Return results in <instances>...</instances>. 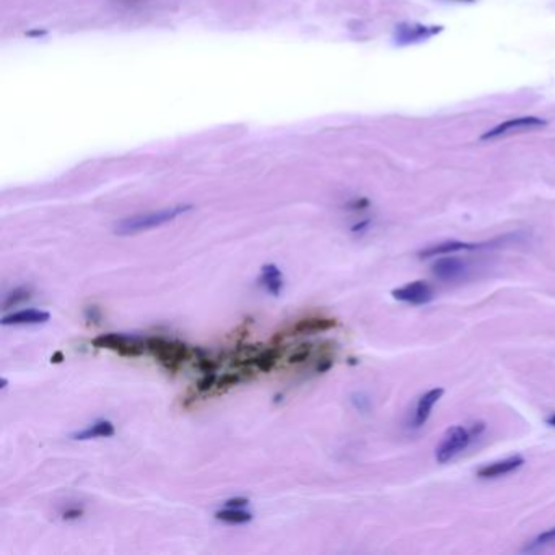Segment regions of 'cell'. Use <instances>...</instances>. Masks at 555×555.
Segmentation results:
<instances>
[{
	"mask_svg": "<svg viewBox=\"0 0 555 555\" xmlns=\"http://www.w3.org/2000/svg\"><path fill=\"white\" fill-rule=\"evenodd\" d=\"M127 2H129V0H127ZM132 2H134V0H132Z\"/></svg>",
	"mask_w": 555,
	"mask_h": 555,
	"instance_id": "30",
	"label": "cell"
},
{
	"mask_svg": "<svg viewBox=\"0 0 555 555\" xmlns=\"http://www.w3.org/2000/svg\"><path fill=\"white\" fill-rule=\"evenodd\" d=\"M93 347L96 349H110L116 353H119L121 357H141L145 351V343L139 341L135 337H127L122 334H100L98 337H95Z\"/></svg>",
	"mask_w": 555,
	"mask_h": 555,
	"instance_id": "4",
	"label": "cell"
},
{
	"mask_svg": "<svg viewBox=\"0 0 555 555\" xmlns=\"http://www.w3.org/2000/svg\"><path fill=\"white\" fill-rule=\"evenodd\" d=\"M545 422L549 425H552V427H555V414L549 415V417L545 419Z\"/></svg>",
	"mask_w": 555,
	"mask_h": 555,
	"instance_id": "28",
	"label": "cell"
},
{
	"mask_svg": "<svg viewBox=\"0 0 555 555\" xmlns=\"http://www.w3.org/2000/svg\"><path fill=\"white\" fill-rule=\"evenodd\" d=\"M81 516H83V510L81 508H69L62 513V520L66 521H72V520H79Z\"/></svg>",
	"mask_w": 555,
	"mask_h": 555,
	"instance_id": "24",
	"label": "cell"
},
{
	"mask_svg": "<svg viewBox=\"0 0 555 555\" xmlns=\"http://www.w3.org/2000/svg\"><path fill=\"white\" fill-rule=\"evenodd\" d=\"M143 343H145V349L170 374H178L182 364L194 355V351L189 349V345L178 343V341H168L165 337H147L143 339Z\"/></svg>",
	"mask_w": 555,
	"mask_h": 555,
	"instance_id": "2",
	"label": "cell"
},
{
	"mask_svg": "<svg viewBox=\"0 0 555 555\" xmlns=\"http://www.w3.org/2000/svg\"><path fill=\"white\" fill-rule=\"evenodd\" d=\"M443 394V388H432L419 397V401L415 404L414 417H412V425L415 428H420L427 424V420L430 419L434 411L435 404L442 399Z\"/></svg>",
	"mask_w": 555,
	"mask_h": 555,
	"instance_id": "10",
	"label": "cell"
},
{
	"mask_svg": "<svg viewBox=\"0 0 555 555\" xmlns=\"http://www.w3.org/2000/svg\"><path fill=\"white\" fill-rule=\"evenodd\" d=\"M458 2H467L469 4V2H474V0H458Z\"/></svg>",
	"mask_w": 555,
	"mask_h": 555,
	"instance_id": "29",
	"label": "cell"
},
{
	"mask_svg": "<svg viewBox=\"0 0 555 555\" xmlns=\"http://www.w3.org/2000/svg\"><path fill=\"white\" fill-rule=\"evenodd\" d=\"M545 124L547 122L544 119L536 118V116L513 118V119H508V121L498 124L492 131L485 132L484 135H482V141H492V139H498V137H510V135H515V134L536 131V129L544 127Z\"/></svg>",
	"mask_w": 555,
	"mask_h": 555,
	"instance_id": "5",
	"label": "cell"
},
{
	"mask_svg": "<svg viewBox=\"0 0 555 555\" xmlns=\"http://www.w3.org/2000/svg\"><path fill=\"white\" fill-rule=\"evenodd\" d=\"M215 384H217V374H215V372L204 374V376L196 384V389H197V393H209Z\"/></svg>",
	"mask_w": 555,
	"mask_h": 555,
	"instance_id": "19",
	"label": "cell"
},
{
	"mask_svg": "<svg viewBox=\"0 0 555 555\" xmlns=\"http://www.w3.org/2000/svg\"><path fill=\"white\" fill-rule=\"evenodd\" d=\"M281 357H282V347L281 345L267 347L261 352L252 355V366H256L261 372H271Z\"/></svg>",
	"mask_w": 555,
	"mask_h": 555,
	"instance_id": "13",
	"label": "cell"
},
{
	"mask_svg": "<svg viewBox=\"0 0 555 555\" xmlns=\"http://www.w3.org/2000/svg\"><path fill=\"white\" fill-rule=\"evenodd\" d=\"M552 544H555V526L554 528H551V529H547L544 533L536 536L533 541H529V543L525 545L523 552H537V551L544 549L547 545Z\"/></svg>",
	"mask_w": 555,
	"mask_h": 555,
	"instance_id": "17",
	"label": "cell"
},
{
	"mask_svg": "<svg viewBox=\"0 0 555 555\" xmlns=\"http://www.w3.org/2000/svg\"><path fill=\"white\" fill-rule=\"evenodd\" d=\"M436 31H440V28L436 27V28H427V27H409V28H401V33H399V41H404V42H412V41H420L422 38H428V36H432L434 33Z\"/></svg>",
	"mask_w": 555,
	"mask_h": 555,
	"instance_id": "16",
	"label": "cell"
},
{
	"mask_svg": "<svg viewBox=\"0 0 555 555\" xmlns=\"http://www.w3.org/2000/svg\"><path fill=\"white\" fill-rule=\"evenodd\" d=\"M368 205H370L368 199H358V201L351 202L349 209H352V211H365Z\"/></svg>",
	"mask_w": 555,
	"mask_h": 555,
	"instance_id": "26",
	"label": "cell"
},
{
	"mask_svg": "<svg viewBox=\"0 0 555 555\" xmlns=\"http://www.w3.org/2000/svg\"><path fill=\"white\" fill-rule=\"evenodd\" d=\"M30 298V289H27V287H19V289L12 290V292L7 295V298H5L4 303H2V310H11V308H15V306H19V304H21L23 302H28Z\"/></svg>",
	"mask_w": 555,
	"mask_h": 555,
	"instance_id": "18",
	"label": "cell"
},
{
	"mask_svg": "<svg viewBox=\"0 0 555 555\" xmlns=\"http://www.w3.org/2000/svg\"><path fill=\"white\" fill-rule=\"evenodd\" d=\"M337 324L339 321L334 318L312 316V318H303L300 321H297L292 328H289V331H285V334L287 335H300V334L326 333V331H331L334 328H337Z\"/></svg>",
	"mask_w": 555,
	"mask_h": 555,
	"instance_id": "11",
	"label": "cell"
},
{
	"mask_svg": "<svg viewBox=\"0 0 555 555\" xmlns=\"http://www.w3.org/2000/svg\"><path fill=\"white\" fill-rule=\"evenodd\" d=\"M83 314H85V320H87L89 323L93 324V326H98V324L103 321V313H101L100 308L95 306V304L87 306Z\"/></svg>",
	"mask_w": 555,
	"mask_h": 555,
	"instance_id": "22",
	"label": "cell"
},
{
	"mask_svg": "<svg viewBox=\"0 0 555 555\" xmlns=\"http://www.w3.org/2000/svg\"><path fill=\"white\" fill-rule=\"evenodd\" d=\"M191 205H176L172 209H163L158 212L145 213V215H135L124 219L116 225L118 235H134V233L145 232L155 227H162L165 223L172 222L181 213L189 212Z\"/></svg>",
	"mask_w": 555,
	"mask_h": 555,
	"instance_id": "3",
	"label": "cell"
},
{
	"mask_svg": "<svg viewBox=\"0 0 555 555\" xmlns=\"http://www.w3.org/2000/svg\"><path fill=\"white\" fill-rule=\"evenodd\" d=\"M391 295H393L394 300L409 303V304H414V306L427 304V303L432 302L435 298L434 289L428 283L424 282V281H414V282L405 283L399 289H394Z\"/></svg>",
	"mask_w": 555,
	"mask_h": 555,
	"instance_id": "6",
	"label": "cell"
},
{
	"mask_svg": "<svg viewBox=\"0 0 555 555\" xmlns=\"http://www.w3.org/2000/svg\"><path fill=\"white\" fill-rule=\"evenodd\" d=\"M62 360H64V353H62L61 351L54 353V355L50 357V362H52V364H61Z\"/></svg>",
	"mask_w": 555,
	"mask_h": 555,
	"instance_id": "27",
	"label": "cell"
},
{
	"mask_svg": "<svg viewBox=\"0 0 555 555\" xmlns=\"http://www.w3.org/2000/svg\"><path fill=\"white\" fill-rule=\"evenodd\" d=\"M215 518L219 521L228 523V525H244V523L251 521L252 515L251 513L242 512L240 508H227V510H222V512H217Z\"/></svg>",
	"mask_w": 555,
	"mask_h": 555,
	"instance_id": "15",
	"label": "cell"
},
{
	"mask_svg": "<svg viewBox=\"0 0 555 555\" xmlns=\"http://www.w3.org/2000/svg\"><path fill=\"white\" fill-rule=\"evenodd\" d=\"M240 382H242L240 374H225L222 378L217 380L215 388H217L219 391H223V389H228V388H232V386L240 383Z\"/></svg>",
	"mask_w": 555,
	"mask_h": 555,
	"instance_id": "21",
	"label": "cell"
},
{
	"mask_svg": "<svg viewBox=\"0 0 555 555\" xmlns=\"http://www.w3.org/2000/svg\"><path fill=\"white\" fill-rule=\"evenodd\" d=\"M432 273L436 279H440L443 282H456V281L465 277L466 273H467V264L461 258H456L453 254H446L443 258L435 261L434 266H432Z\"/></svg>",
	"mask_w": 555,
	"mask_h": 555,
	"instance_id": "7",
	"label": "cell"
},
{
	"mask_svg": "<svg viewBox=\"0 0 555 555\" xmlns=\"http://www.w3.org/2000/svg\"><path fill=\"white\" fill-rule=\"evenodd\" d=\"M264 287H266V290L271 293V295H279V293L282 292L283 282L282 277H275V279H271V281H267V282L263 283Z\"/></svg>",
	"mask_w": 555,
	"mask_h": 555,
	"instance_id": "23",
	"label": "cell"
},
{
	"mask_svg": "<svg viewBox=\"0 0 555 555\" xmlns=\"http://www.w3.org/2000/svg\"><path fill=\"white\" fill-rule=\"evenodd\" d=\"M525 465V458L515 454L510 458H505L500 461H494L490 465H484L477 469V477L479 479H497V477H504L506 474H512L518 471L521 466Z\"/></svg>",
	"mask_w": 555,
	"mask_h": 555,
	"instance_id": "9",
	"label": "cell"
},
{
	"mask_svg": "<svg viewBox=\"0 0 555 555\" xmlns=\"http://www.w3.org/2000/svg\"><path fill=\"white\" fill-rule=\"evenodd\" d=\"M50 314L48 312H41V310H21L17 313L9 314L2 318L4 326H12V324H40L50 321Z\"/></svg>",
	"mask_w": 555,
	"mask_h": 555,
	"instance_id": "12",
	"label": "cell"
},
{
	"mask_svg": "<svg viewBox=\"0 0 555 555\" xmlns=\"http://www.w3.org/2000/svg\"><path fill=\"white\" fill-rule=\"evenodd\" d=\"M250 504V500L248 498H244V497H236V498H230V500H227V508H243V506H246V505Z\"/></svg>",
	"mask_w": 555,
	"mask_h": 555,
	"instance_id": "25",
	"label": "cell"
},
{
	"mask_svg": "<svg viewBox=\"0 0 555 555\" xmlns=\"http://www.w3.org/2000/svg\"><path fill=\"white\" fill-rule=\"evenodd\" d=\"M485 430V425L482 422H477L471 428H466L463 425H453L446 430L442 442L436 446L435 458L440 465H446L450 461H453L456 456L466 451L469 448V444L473 443V440L477 438L479 435Z\"/></svg>",
	"mask_w": 555,
	"mask_h": 555,
	"instance_id": "1",
	"label": "cell"
},
{
	"mask_svg": "<svg viewBox=\"0 0 555 555\" xmlns=\"http://www.w3.org/2000/svg\"><path fill=\"white\" fill-rule=\"evenodd\" d=\"M312 353H313L312 345H303V347H300L298 351H295V352L289 357V364H303V362H306V360L312 357Z\"/></svg>",
	"mask_w": 555,
	"mask_h": 555,
	"instance_id": "20",
	"label": "cell"
},
{
	"mask_svg": "<svg viewBox=\"0 0 555 555\" xmlns=\"http://www.w3.org/2000/svg\"><path fill=\"white\" fill-rule=\"evenodd\" d=\"M489 246H492V242L466 243L456 242V240H448V242L432 244V246H428V248L422 250V251L419 252V254H420V258L428 259V258H435V256H446V254H456V252L473 251V250H481V248H489Z\"/></svg>",
	"mask_w": 555,
	"mask_h": 555,
	"instance_id": "8",
	"label": "cell"
},
{
	"mask_svg": "<svg viewBox=\"0 0 555 555\" xmlns=\"http://www.w3.org/2000/svg\"><path fill=\"white\" fill-rule=\"evenodd\" d=\"M116 434V428L112 422L108 420H101L95 425H91L90 428L79 432V434L73 435L75 440H91V438H108Z\"/></svg>",
	"mask_w": 555,
	"mask_h": 555,
	"instance_id": "14",
	"label": "cell"
}]
</instances>
